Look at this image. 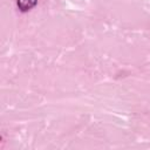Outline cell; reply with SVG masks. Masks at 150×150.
<instances>
[{
    "label": "cell",
    "mask_w": 150,
    "mask_h": 150,
    "mask_svg": "<svg viewBox=\"0 0 150 150\" xmlns=\"http://www.w3.org/2000/svg\"><path fill=\"white\" fill-rule=\"evenodd\" d=\"M16 4H18V7L20 11L27 12L36 5V0H18Z\"/></svg>",
    "instance_id": "cell-1"
}]
</instances>
